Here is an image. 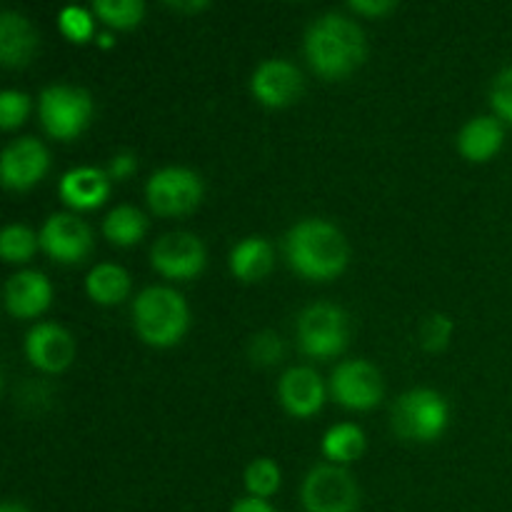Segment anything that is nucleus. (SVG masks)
<instances>
[{
  "label": "nucleus",
  "mask_w": 512,
  "mask_h": 512,
  "mask_svg": "<svg viewBox=\"0 0 512 512\" xmlns=\"http://www.w3.org/2000/svg\"><path fill=\"white\" fill-rule=\"evenodd\" d=\"M305 53L315 73L325 78H343L365 60V33L355 20L328 13L310 25L305 35Z\"/></svg>",
  "instance_id": "obj_1"
},
{
  "label": "nucleus",
  "mask_w": 512,
  "mask_h": 512,
  "mask_svg": "<svg viewBox=\"0 0 512 512\" xmlns=\"http://www.w3.org/2000/svg\"><path fill=\"white\" fill-rule=\"evenodd\" d=\"M285 250L295 273L313 280L335 278L348 265V243L328 220H300L288 233Z\"/></svg>",
  "instance_id": "obj_2"
},
{
  "label": "nucleus",
  "mask_w": 512,
  "mask_h": 512,
  "mask_svg": "<svg viewBox=\"0 0 512 512\" xmlns=\"http://www.w3.org/2000/svg\"><path fill=\"white\" fill-rule=\"evenodd\" d=\"M188 305L170 288H145L133 303V323L140 338L155 348L175 345L188 330Z\"/></svg>",
  "instance_id": "obj_3"
},
{
  "label": "nucleus",
  "mask_w": 512,
  "mask_h": 512,
  "mask_svg": "<svg viewBox=\"0 0 512 512\" xmlns=\"http://www.w3.org/2000/svg\"><path fill=\"white\" fill-rule=\"evenodd\" d=\"M448 425V403L435 390L418 388L393 405V430L405 440L433 443Z\"/></svg>",
  "instance_id": "obj_4"
},
{
  "label": "nucleus",
  "mask_w": 512,
  "mask_h": 512,
  "mask_svg": "<svg viewBox=\"0 0 512 512\" xmlns=\"http://www.w3.org/2000/svg\"><path fill=\"white\" fill-rule=\"evenodd\" d=\"M348 315L333 303H315L300 313L298 345L310 358H330L348 345Z\"/></svg>",
  "instance_id": "obj_5"
},
{
  "label": "nucleus",
  "mask_w": 512,
  "mask_h": 512,
  "mask_svg": "<svg viewBox=\"0 0 512 512\" xmlns=\"http://www.w3.org/2000/svg\"><path fill=\"white\" fill-rule=\"evenodd\" d=\"M305 512H355L360 490L353 475L340 465H315L300 488Z\"/></svg>",
  "instance_id": "obj_6"
},
{
  "label": "nucleus",
  "mask_w": 512,
  "mask_h": 512,
  "mask_svg": "<svg viewBox=\"0 0 512 512\" xmlns=\"http://www.w3.org/2000/svg\"><path fill=\"white\" fill-rule=\"evenodd\" d=\"M93 115V100L83 88L50 85L40 93V120L53 138L70 140L85 130Z\"/></svg>",
  "instance_id": "obj_7"
},
{
  "label": "nucleus",
  "mask_w": 512,
  "mask_h": 512,
  "mask_svg": "<svg viewBox=\"0 0 512 512\" xmlns=\"http://www.w3.org/2000/svg\"><path fill=\"white\" fill-rule=\"evenodd\" d=\"M145 195L158 215H183L198 208L203 180L188 168H163L148 180Z\"/></svg>",
  "instance_id": "obj_8"
},
{
  "label": "nucleus",
  "mask_w": 512,
  "mask_h": 512,
  "mask_svg": "<svg viewBox=\"0 0 512 512\" xmlns=\"http://www.w3.org/2000/svg\"><path fill=\"white\" fill-rule=\"evenodd\" d=\"M330 390L340 405L350 410H370L383 400V378L368 360H348L333 370Z\"/></svg>",
  "instance_id": "obj_9"
},
{
  "label": "nucleus",
  "mask_w": 512,
  "mask_h": 512,
  "mask_svg": "<svg viewBox=\"0 0 512 512\" xmlns=\"http://www.w3.org/2000/svg\"><path fill=\"white\" fill-rule=\"evenodd\" d=\"M38 238L40 248L60 263H78L90 253V245H93L88 223L68 213L50 215Z\"/></svg>",
  "instance_id": "obj_10"
},
{
  "label": "nucleus",
  "mask_w": 512,
  "mask_h": 512,
  "mask_svg": "<svg viewBox=\"0 0 512 512\" xmlns=\"http://www.w3.org/2000/svg\"><path fill=\"white\" fill-rule=\"evenodd\" d=\"M153 268L165 278H193L205 265V245L193 233H168L153 245Z\"/></svg>",
  "instance_id": "obj_11"
},
{
  "label": "nucleus",
  "mask_w": 512,
  "mask_h": 512,
  "mask_svg": "<svg viewBox=\"0 0 512 512\" xmlns=\"http://www.w3.org/2000/svg\"><path fill=\"white\" fill-rule=\"evenodd\" d=\"M50 165V155L45 145L35 138L13 140L3 150L0 158V173L3 185L10 190H28L38 183Z\"/></svg>",
  "instance_id": "obj_12"
},
{
  "label": "nucleus",
  "mask_w": 512,
  "mask_h": 512,
  "mask_svg": "<svg viewBox=\"0 0 512 512\" xmlns=\"http://www.w3.org/2000/svg\"><path fill=\"white\" fill-rule=\"evenodd\" d=\"M250 88H253V95L263 105L285 108V105L295 103L298 95L303 93V75L288 60L273 58L255 68Z\"/></svg>",
  "instance_id": "obj_13"
},
{
  "label": "nucleus",
  "mask_w": 512,
  "mask_h": 512,
  "mask_svg": "<svg viewBox=\"0 0 512 512\" xmlns=\"http://www.w3.org/2000/svg\"><path fill=\"white\" fill-rule=\"evenodd\" d=\"M25 353L35 368L45 373H60L73 363L75 343L65 328L55 323H40L25 338Z\"/></svg>",
  "instance_id": "obj_14"
},
{
  "label": "nucleus",
  "mask_w": 512,
  "mask_h": 512,
  "mask_svg": "<svg viewBox=\"0 0 512 512\" xmlns=\"http://www.w3.org/2000/svg\"><path fill=\"white\" fill-rule=\"evenodd\" d=\"M278 395L283 408L295 418H310L325 403V388L313 368H290L280 378Z\"/></svg>",
  "instance_id": "obj_15"
},
{
  "label": "nucleus",
  "mask_w": 512,
  "mask_h": 512,
  "mask_svg": "<svg viewBox=\"0 0 512 512\" xmlns=\"http://www.w3.org/2000/svg\"><path fill=\"white\" fill-rule=\"evenodd\" d=\"M53 298L48 278L38 270H20L5 283V308L15 318H35Z\"/></svg>",
  "instance_id": "obj_16"
},
{
  "label": "nucleus",
  "mask_w": 512,
  "mask_h": 512,
  "mask_svg": "<svg viewBox=\"0 0 512 512\" xmlns=\"http://www.w3.org/2000/svg\"><path fill=\"white\" fill-rule=\"evenodd\" d=\"M38 48V35L28 18L15 10L0 13V60L5 68H23Z\"/></svg>",
  "instance_id": "obj_17"
},
{
  "label": "nucleus",
  "mask_w": 512,
  "mask_h": 512,
  "mask_svg": "<svg viewBox=\"0 0 512 512\" xmlns=\"http://www.w3.org/2000/svg\"><path fill=\"white\" fill-rule=\"evenodd\" d=\"M110 193L108 175L98 168L68 170L60 180V198L78 210L98 208Z\"/></svg>",
  "instance_id": "obj_18"
},
{
  "label": "nucleus",
  "mask_w": 512,
  "mask_h": 512,
  "mask_svg": "<svg viewBox=\"0 0 512 512\" xmlns=\"http://www.w3.org/2000/svg\"><path fill=\"white\" fill-rule=\"evenodd\" d=\"M503 125L498 118L490 115H480L473 118L458 135V150L473 163H483L490 160L503 145Z\"/></svg>",
  "instance_id": "obj_19"
},
{
  "label": "nucleus",
  "mask_w": 512,
  "mask_h": 512,
  "mask_svg": "<svg viewBox=\"0 0 512 512\" xmlns=\"http://www.w3.org/2000/svg\"><path fill=\"white\" fill-rule=\"evenodd\" d=\"M273 268V248L263 238H245L230 253V270L243 283L265 278Z\"/></svg>",
  "instance_id": "obj_20"
},
{
  "label": "nucleus",
  "mask_w": 512,
  "mask_h": 512,
  "mask_svg": "<svg viewBox=\"0 0 512 512\" xmlns=\"http://www.w3.org/2000/svg\"><path fill=\"white\" fill-rule=\"evenodd\" d=\"M85 290L100 305H115L125 300L130 290V278L120 265L100 263L85 278Z\"/></svg>",
  "instance_id": "obj_21"
},
{
  "label": "nucleus",
  "mask_w": 512,
  "mask_h": 512,
  "mask_svg": "<svg viewBox=\"0 0 512 512\" xmlns=\"http://www.w3.org/2000/svg\"><path fill=\"white\" fill-rule=\"evenodd\" d=\"M145 228H148L145 215L140 213L138 208H133V205H118V208L110 210L108 218L103 220L105 238L115 245H123V248L138 243V240L143 238Z\"/></svg>",
  "instance_id": "obj_22"
},
{
  "label": "nucleus",
  "mask_w": 512,
  "mask_h": 512,
  "mask_svg": "<svg viewBox=\"0 0 512 512\" xmlns=\"http://www.w3.org/2000/svg\"><path fill=\"white\" fill-rule=\"evenodd\" d=\"M365 450V435L358 425L340 423L330 428L323 438V453L338 463H350Z\"/></svg>",
  "instance_id": "obj_23"
},
{
  "label": "nucleus",
  "mask_w": 512,
  "mask_h": 512,
  "mask_svg": "<svg viewBox=\"0 0 512 512\" xmlns=\"http://www.w3.org/2000/svg\"><path fill=\"white\" fill-rule=\"evenodd\" d=\"M40 238L25 225H8V228L0 233V255H3L8 263H25L35 255L38 250Z\"/></svg>",
  "instance_id": "obj_24"
},
{
  "label": "nucleus",
  "mask_w": 512,
  "mask_h": 512,
  "mask_svg": "<svg viewBox=\"0 0 512 512\" xmlns=\"http://www.w3.org/2000/svg\"><path fill=\"white\" fill-rule=\"evenodd\" d=\"M95 15L113 28H135L143 20L145 5L140 0H95Z\"/></svg>",
  "instance_id": "obj_25"
},
{
  "label": "nucleus",
  "mask_w": 512,
  "mask_h": 512,
  "mask_svg": "<svg viewBox=\"0 0 512 512\" xmlns=\"http://www.w3.org/2000/svg\"><path fill=\"white\" fill-rule=\"evenodd\" d=\"M245 488L250 490V498H270L280 488V468L270 458H258L245 470Z\"/></svg>",
  "instance_id": "obj_26"
},
{
  "label": "nucleus",
  "mask_w": 512,
  "mask_h": 512,
  "mask_svg": "<svg viewBox=\"0 0 512 512\" xmlns=\"http://www.w3.org/2000/svg\"><path fill=\"white\" fill-rule=\"evenodd\" d=\"M30 100L20 90H3L0 93V128L13 130L28 118Z\"/></svg>",
  "instance_id": "obj_27"
},
{
  "label": "nucleus",
  "mask_w": 512,
  "mask_h": 512,
  "mask_svg": "<svg viewBox=\"0 0 512 512\" xmlns=\"http://www.w3.org/2000/svg\"><path fill=\"white\" fill-rule=\"evenodd\" d=\"M60 30H63L68 38H73L75 43H83L85 38H90L93 33V18H90L88 10L83 8H65L58 18Z\"/></svg>",
  "instance_id": "obj_28"
},
{
  "label": "nucleus",
  "mask_w": 512,
  "mask_h": 512,
  "mask_svg": "<svg viewBox=\"0 0 512 512\" xmlns=\"http://www.w3.org/2000/svg\"><path fill=\"white\" fill-rule=\"evenodd\" d=\"M490 100H493L495 113L503 120L512 123V68H505L503 73L495 78L493 90H490Z\"/></svg>",
  "instance_id": "obj_29"
},
{
  "label": "nucleus",
  "mask_w": 512,
  "mask_h": 512,
  "mask_svg": "<svg viewBox=\"0 0 512 512\" xmlns=\"http://www.w3.org/2000/svg\"><path fill=\"white\" fill-rule=\"evenodd\" d=\"M450 333H453V323L445 315H430L423 323V345L428 350H440L448 343Z\"/></svg>",
  "instance_id": "obj_30"
},
{
  "label": "nucleus",
  "mask_w": 512,
  "mask_h": 512,
  "mask_svg": "<svg viewBox=\"0 0 512 512\" xmlns=\"http://www.w3.org/2000/svg\"><path fill=\"white\" fill-rule=\"evenodd\" d=\"M283 355V343L273 333H260L250 345V358L260 365H273Z\"/></svg>",
  "instance_id": "obj_31"
},
{
  "label": "nucleus",
  "mask_w": 512,
  "mask_h": 512,
  "mask_svg": "<svg viewBox=\"0 0 512 512\" xmlns=\"http://www.w3.org/2000/svg\"><path fill=\"white\" fill-rule=\"evenodd\" d=\"M350 8L365 15H383V13H390V10L395 8V3H390V0H353Z\"/></svg>",
  "instance_id": "obj_32"
},
{
  "label": "nucleus",
  "mask_w": 512,
  "mask_h": 512,
  "mask_svg": "<svg viewBox=\"0 0 512 512\" xmlns=\"http://www.w3.org/2000/svg\"><path fill=\"white\" fill-rule=\"evenodd\" d=\"M133 170H135L133 155H118V158H113V165H110V175H113V178H128Z\"/></svg>",
  "instance_id": "obj_33"
},
{
  "label": "nucleus",
  "mask_w": 512,
  "mask_h": 512,
  "mask_svg": "<svg viewBox=\"0 0 512 512\" xmlns=\"http://www.w3.org/2000/svg\"><path fill=\"white\" fill-rule=\"evenodd\" d=\"M230 512H275V510L273 505H268L260 498H243L233 505V510Z\"/></svg>",
  "instance_id": "obj_34"
},
{
  "label": "nucleus",
  "mask_w": 512,
  "mask_h": 512,
  "mask_svg": "<svg viewBox=\"0 0 512 512\" xmlns=\"http://www.w3.org/2000/svg\"><path fill=\"white\" fill-rule=\"evenodd\" d=\"M0 512H30V510L23 508L20 503H13V500H8V503L0 505Z\"/></svg>",
  "instance_id": "obj_35"
}]
</instances>
